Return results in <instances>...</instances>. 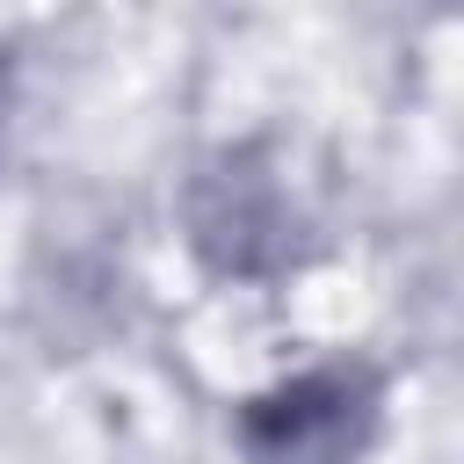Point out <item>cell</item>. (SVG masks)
I'll list each match as a JSON object with an SVG mask.
<instances>
[{
  "label": "cell",
  "instance_id": "6da1fadb",
  "mask_svg": "<svg viewBox=\"0 0 464 464\" xmlns=\"http://www.w3.org/2000/svg\"><path fill=\"white\" fill-rule=\"evenodd\" d=\"M188 246L218 276H276L297 254V210L254 145L218 152L188 181Z\"/></svg>",
  "mask_w": 464,
  "mask_h": 464
},
{
  "label": "cell",
  "instance_id": "7a4b0ae2",
  "mask_svg": "<svg viewBox=\"0 0 464 464\" xmlns=\"http://www.w3.org/2000/svg\"><path fill=\"white\" fill-rule=\"evenodd\" d=\"M370 428H377L370 370H304L239 406L246 464H355Z\"/></svg>",
  "mask_w": 464,
  "mask_h": 464
}]
</instances>
